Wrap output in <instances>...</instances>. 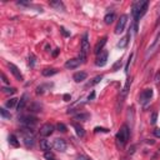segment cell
<instances>
[{
  "label": "cell",
  "mask_w": 160,
  "mask_h": 160,
  "mask_svg": "<svg viewBox=\"0 0 160 160\" xmlns=\"http://www.w3.org/2000/svg\"><path fill=\"white\" fill-rule=\"evenodd\" d=\"M89 50H90V44H89L88 34H84V36L81 39V48H80V55H79V59L81 60V63H85L86 61Z\"/></svg>",
  "instance_id": "3957f363"
},
{
  "label": "cell",
  "mask_w": 160,
  "mask_h": 160,
  "mask_svg": "<svg viewBox=\"0 0 160 160\" xmlns=\"http://www.w3.org/2000/svg\"><path fill=\"white\" fill-rule=\"evenodd\" d=\"M49 5L55 8L56 10H65V6H64V3L60 1V0H54V1H50Z\"/></svg>",
  "instance_id": "d6986e66"
},
{
  "label": "cell",
  "mask_w": 160,
  "mask_h": 160,
  "mask_svg": "<svg viewBox=\"0 0 160 160\" xmlns=\"http://www.w3.org/2000/svg\"><path fill=\"white\" fill-rule=\"evenodd\" d=\"M21 135H23V141L26 148H33L35 144V138L33 135V129L24 128L21 130Z\"/></svg>",
  "instance_id": "277c9868"
},
{
  "label": "cell",
  "mask_w": 160,
  "mask_h": 160,
  "mask_svg": "<svg viewBox=\"0 0 160 160\" xmlns=\"http://www.w3.org/2000/svg\"><path fill=\"white\" fill-rule=\"evenodd\" d=\"M129 138H130V129H129L128 125H123L121 128H120V130L118 131V134H116V143H118V145L119 146H124L128 143Z\"/></svg>",
  "instance_id": "7a4b0ae2"
},
{
  "label": "cell",
  "mask_w": 160,
  "mask_h": 160,
  "mask_svg": "<svg viewBox=\"0 0 160 160\" xmlns=\"http://www.w3.org/2000/svg\"><path fill=\"white\" fill-rule=\"evenodd\" d=\"M106 40H108V38L104 36V38H101V39H100V41H98V44H96L95 48H94V53H95L96 55H99L100 53L103 51V49H104L105 44H106Z\"/></svg>",
  "instance_id": "4fadbf2b"
},
{
  "label": "cell",
  "mask_w": 160,
  "mask_h": 160,
  "mask_svg": "<svg viewBox=\"0 0 160 160\" xmlns=\"http://www.w3.org/2000/svg\"><path fill=\"white\" fill-rule=\"evenodd\" d=\"M50 160H55V159H50Z\"/></svg>",
  "instance_id": "bcb514c9"
},
{
  "label": "cell",
  "mask_w": 160,
  "mask_h": 160,
  "mask_svg": "<svg viewBox=\"0 0 160 160\" xmlns=\"http://www.w3.org/2000/svg\"><path fill=\"white\" fill-rule=\"evenodd\" d=\"M50 148H51V145L46 139H40V149H41L44 153L50 152Z\"/></svg>",
  "instance_id": "ac0fdd59"
},
{
  "label": "cell",
  "mask_w": 160,
  "mask_h": 160,
  "mask_svg": "<svg viewBox=\"0 0 160 160\" xmlns=\"http://www.w3.org/2000/svg\"><path fill=\"white\" fill-rule=\"evenodd\" d=\"M29 65H30V68H34V65H35V55L34 54L29 55Z\"/></svg>",
  "instance_id": "1f68e13d"
},
{
  "label": "cell",
  "mask_w": 160,
  "mask_h": 160,
  "mask_svg": "<svg viewBox=\"0 0 160 160\" xmlns=\"http://www.w3.org/2000/svg\"><path fill=\"white\" fill-rule=\"evenodd\" d=\"M80 64H81V60L78 58V59H70V60H68L64 66H65L66 69H76Z\"/></svg>",
  "instance_id": "5bb4252c"
},
{
  "label": "cell",
  "mask_w": 160,
  "mask_h": 160,
  "mask_svg": "<svg viewBox=\"0 0 160 160\" xmlns=\"http://www.w3.org/2000/svg\"><path fill=\"white\" fill-rule=\"evenodd\" d=\"M121 65H123V61H121V60H118L116 63L113 65V72H118V70L121 68Z\"/></svg>",
  "instance_id": "4dcf8cb0"
},
{
  "label": "cell",
  "mask_w": 160,
  "mask_h": 160,
  "mask_svg": "<svg viewBox=\"0 0 160 160\" xmlns=\"http://www.w3.org/2000/svg\"><path fill=\"white\" fill-rule=\"evenodd\" d=\"M156 119H158V114H156V113H153V114H152V124L156 123Z\"/></svg>",
  "instance_id": "e575fe53"
},
{
  "label": "cell",
  "mask_w": 160,
  "mask_h": 160,
  "mask_svg": "<svg viewBox=\"0 0 160 160\" xmlns=\"http://www.w3.org/2000/svg\"><path fill=\"white\" fill-rule=\"evenodd\" d=\"M90 118V114L88 113H80V114H76L74 116V120H79V121H86Z\"/></svg>",
  "instance_id": "44dd1931"
},
{
  "label": "cell",
  "mask_w": 160,
  "mask_h": 160,
  "mask_svg": "<svg viewBox=\"0 0 160 160\" xmlns=\"http://www.w3.org/2000/svg\"><path fill=\"white\" fill-rule=\"evenodd\" d=\"M94 96H95V93H94V91H91V94L88 96V100H93V99H94Z\"/></svg>",
  "instance_id": "b9f144b4"
},
{
  "label": "cell",
  "mask_w": 160,
  "mask_h": 160,
  "mask_svg": "<svg viewBox=\"0 0 160 160\" xmlns=\"http://www.w3.org/2000/svg\"><path fill=\"white\" fill-rule=\"evenodd\" d=\"M131 58H133V54H130V55H129L128 63H126V65H125V73H126V74L129 73V66H130V61H131Z\"/></svg>",
  "instance_id": "d6a6232c"
},
{
  "label": "cell",
  "mask_w": 160,
  "mask_h": 160,
  "mask_svg": "<svg viewBox=\"0 0 160 160\" xmlns=\"http://www.w3.org/2000/svg\"><path fill=\"white\" fill-rule=\"evenodd\" d=\"M108 56H109V53L106 51V50H103L100 53L99 55H98L96 58V60H95V64L96 66H105L106 65V61H108Z\"/></svg>",
  "instance_id": "30bf717a"
},
{
  "label": "cell",
  "mask_w": 160,
  "mask_h": 160,
  "mask_svg": "<svg viewBox=\"0 0 160 160\" xmlns=\"http://www.w3.org/2000/svg\"><path fill=\"white\" fill-rule=\"evenodd\" d=\"M95 133H98V131H103V133H109V129H106V128H99V126H96L95 129Z\"/></svg>",
  "instance_id": "836d02e7"
},
{
  "label": "cell",
  "mask_w": 160,
  "mask_h": 160,
  "mask_svg": "<svg viewBox=\"0 0 160 160\" xmlns=\"http://www.w3.org/2000/svg\"><path fill=\"white\" fill-rule=\"evenodd\" d=\"M9 143H10V145L14 146V148H18V146L20 145V143H19V141H18V138H16L14 134L9 135Z\"/></svg>",
  "instance_id": "d4e9b609"
},
{
  "label": "cell",
  "mask_w": 160,
  "mask_h": 160,
  "mask_svg": "<svg viewBox=\"0 0 160 160\" xmlns=\"http://www.w3.org/2000/svg\"><path fill=\"white\" fill-rule=\"evenodd\" d=\"M88 160H91V159H89V158H88Z\"/></svg>",
  "instance_id": "f6af8a7d"
},
{
  "label": "cell",
  "mask_w": 160,
  "mask_h": 160,
  "mask_svg": "<svg viewBox=\"0 0 160 160\" xmlns=\"http://www.w3.org/2000/svg\"><path fill=\"white\" fill-rule=\"evenodd\" d=\"M0 114H1V118L3 119H10L11 118L10 113H8V110L5 108H0Z\"/></svg>",
  "instance_id": "f1b7e54d"
},
{
  "label": "cell",
  "mask_w": 160,
  "mask_h": 160,
  "mask_svg": "<svg viewBox=\"0 0 160 160\" xmlns=\"http://www.w3.org/2000/svg\"><path fill=\"white\" fill-rule=\"evenodd\" d=\"M153 94H154V93H153V89L152 88L144 89V90L140 93V95H139V103L141 105L149 104L150 100H152V98H153Z\"/></svg>",
  "instance_id": "8992f818"
},
{
  "label": "cell",
  "mask_w": 160,
  "mask_h": 160,
  "mask_svg": "<svg viewBox=\"0 0 160 160\" xmlns=\"http://www.w3.org/2000/svg\"><path fill=\"white\" fill-rule=\"evenodd\" d=\"M18 103H19V99H16V98H11V99H9L5 103V106L10 109V108H14L15 105H18Z\"/></svg>",
  "instance_id": "603a6c76"
},
{
  "label": "cell",
  "mask_w": 160,
  "mask_h": 160,
  "mask_svg": "<svg viewBox=\"0 0 160 160\" xmlns=\"http://www.w3.org/2000/svg\"><path fill=\"white\" fill-rule=\"evenodd\" d=\"M78 160H88V158H85L84 155H80V156L78 158Z\"/></svg>",
  "instance_id": "ee69618b"
},
{
  "label": "cell",
  "mask_w": 160,
  "mask_h": 160,
  "mask_svg": "<svg viewBox=\"0 0 160 160\" xmlns=\"http://www.w3.org/2000/svg\"><path fill=\"white\" fill-rule=\"evenodd\" d=\"M58 73H59V70H58V69H55V68H50V69H44L43 70V75H44V76H53V75H55V74H58Z\"/></svg>",
  "instance_id": "ffe728a7"
},
{
  "label": "cell",
  "mask_w": 160,
  "mask_h": 160,
  "mask_svg": "<svg viewBox=\"0 0 160 160\" xmlns=\"http://www.w3.org/2000/svg\"><path fill=\"white\" fill-rule=\"evenodd\" d=\"M154 135L156 138H160V129H155L154 130Z\"/></svg>",
  "instance_id": "60d3db41"
},
{
  "label": "cell",
  "mask_w": 160,
  "mask_h": 160,
  "mask_svg": "<svg viewBox=\"0 0 160 160\" xmlns=\"http://www.w3.org/2000/svg\"><path fill=\"white\" fill-rule=\"evenodd\" d=\"M131 81H133V79L131 78H129L128 80H126V83H125V85H124V88H123V90H121V93H120V98H119V103H118V105H116V108L119 109L120 106H121V104H123V101H124V99L126 98V95H128V93H129V89H130V85H131Z\"/></svg>",
  "instance_id": "52a82bcc"
},
{
  "label": "cell",
  "mask_w": 160,
  "mask_h": 160,
  "mask_svg": "<svg viewBox=\"0 0 160 160\" xmlns=\"http://www.w3.org/2000/svg\"><path fill=\"white\" fill-rule=\"evenodd\" d=\"M59 53H60V49H55V50L53 51V56H54V58H56L58 55H59Z\"/></svg>",
  "instance_id": "ab89813d"
},
{
  "label": "cell",
  "mask_w": 160,
  "mask_h": 160,
  "mask_svg": "<svg viewBox=\"0 0 160 160\" xmlns=\"http://www.w3.org/2000/svg\"><path fill=\"white\" fill-rule=\"evenodd\" d=\"M54 130H55V126L53 125V124H50V123L44 124V125L40 128V135L44 136V138L50 136L53 133H54Z\"/></svg>",
  "instance_id": "ba28073f"
},
{
  "label": "cell",
  "mask_w": 160,
  "mask_h": 160,
  "mask_svg": "<svg viewBox=\"0 0 160 160\" xmlns=\"http://www.w3.org/2000/svg\"><path fill=\"white\" fill-rule=\"evenodd\" d=\"M8 66H9V69H10L11 74L15 76V79H16V80H19V81H23L24 78H23V75H21L20 70L18 69V66H15L14 64H11V63H9V64H8Z\"/></svg>",
  "instance_id": "7c38bea8"
},
{
  "label": "cell",
  "mask_w": 160,
  "mask_h": 160,
  "mask_svg": "<svg viewBox=\"0 0 160 160\" xmlns=\"http://www.w3.org/2000/svg\"><path fill=\"white\" fill-rule=\"evenodd\" d=\"M154 80H155V83H156V84H159V83H160V70H159V72H158L156 74H155V78H154Z\"/></svg>",
  "instance_id": "d590c367"
},
{
  "label": "cell",
  "mask_w": 160,
  "mask_h": 160,
  "mask_svg": "<svg viewBox=\"0 0 160 160\" xmlns=\"http://www.w3.org/2000/svg\"><path fill=\"white\" fill-rule=\"evenodd\" d=\"M88 78V74L86 73H84V72H79V73H75L73 75V79H74V81H76V83H80V81H84Z\"/></svg>",
  "instance_id": "2e32d148"
},
{
  "label": "cell",
  "mask_w": 160,
  "mask_h": 160,
  "mask_svg": "<svg viewBox=\"0 0 160 160\" xmlns=\"http://www.w3.org/2000/svg\"><path fill=\"white\" fill-rule=\"evenodd\" d=\"M149 6V1H135L133 4L131 8V13L133 16H134V32L138 33V23H139L140 18H143L145 15L146 10H148Z\"/></svg>",
  "instance_id": "6da1fadb"
},
{
  "label": "cell",
  "mask_w": 160,
  "mask_h": 160,
  "mask_svg": "<svg viewBox=\"0 0 160 160\" xmlns=\"http://www.w3.org/2000/svg\"><path fill=\"white\" fill-rule=\"evenodd\" d=\"M44 155H45V158L48 160H50V159H54V156H53V154L50 152H46V153H44Z\"/></svg>",
  "instance_id": "8d00e7d4"
},
{
  "label": "cell",
  "mask_w": 160,
  "mask_h": 160,
  "mask_svg": "<svg viewBox=\"0 0 160 160\" xmlns=\"http://www.w3.org/2000/svg\"><path fill=\"white\" fill-rule=\"evenodd\" d=\"M60 32L63 33V34L65 35V36H70V33L66 32V29H65V28H60Z\"/></svg>",
  "instance_id": "74e56055"
},
{
  "label": "cell",
  "mask_w": 160,
  "mask_h": 160,
  "mask_svg": "<svg viewBox=\"0 0 160 160\" xmlns=\"http://www.w3.org/2000/svg\"><path fill=\"white\" fill-rule=\"evenodd\" d=\"M70 99H72V96H70L69 94H65V95H64V100H65V101H69Z\"/></svg>",
  "instance_id": "7bdbcfd3"
},
{
  "label": "cell",
  "mask_w": 160,
  "mask_h": 160,
  "mask_svg": "<svg viewBox=\"0 0 160 160\" xmlns=\"http://www.w3.org/2000/svg\"><path fill=\"white\" fill-rule=\"evenodd\" d=\"M1 90H3L4 94H10V95H13V94H15V93H16V89L15 88H6V86H4V88H1Z\"/></svg>",
  "instance_id": "4316f807"
},
{
  "label": "cell",
  "mask_w": 160,
  "mask_h": 160,
  "mask_svg": "<svg viewBox=\"0 0 160 160\" xmlns=\"http://www.w3.org/2000/svg\"><path fill=\"white\" fill-rule=\"evenodd\" d=\"M26 103H28V94H24V95L19 99V103H18V105H16V110H18V112L23 110V109L25 108Z\"/></svg>",
  "instance_id": "9a60e30c"
},
{
  "label": "cell",
  "mask_w": 160,
  "mask_h": 160,
  "mask_svg": "<svg viewBox=\"0 0 160 160\" xmlns=\"http://www.w3.org/2000/svg\"><path fill=\"white\" fill-rule=\"evenodd\" d=\"M126 21H128V15H126V14H123L119 18V20H118L116 28H115V33H116V34L123 33V32H124V29H125Z\"/></svg>",
  "instance_id": "9c48e42d"
},
{
  "label": "cell",
  "mask_w": 160,
  "mask_h": 160,
  "mask_svg": "<svg viewBox=\"0 0 160 160\" xmlns=\"http://www.w3.org/2000/svg\"><path fill=\"white\" fill-rule=\"evenodd\" d=\"M129 38H130V32L128 33L126 36H124L121 40H120L119 44H118V46H119V48H125V46L128 45V43H129Z\"/></svg>",
  "instance_id": "cb8c5ba5"
},
{
  "label": "cell",
  "mask_w": 160,
  "mask_h": 160,
  "mask_svg": "<svg viewBox=\"0 0 160 160\" xmlns=\"http://www.w3.org/2000/svg\"><path fill=\"white\" fill-rule=\"evenodd\" d=\"M56 129H58L59 131H61V133H65L66 130H68V129H66V126L64 125L63 123H58V124H56Z\"/></svg>",
  "instance_id": "f546056e"
},
{
  "label": "cell",
  "mask_w": 160,
  "mask_h": 160,
  "mask_svg": "<svg viewBox=\"0 0 160 160\" xmlns=\"http://www.w3.org/2000/svg\"><path fill=\"white\" fill-rule=\"evenodd\" d=\"M53 146H54V149L58 150V152L60 153H64L66 150V143L64 139H60V138H58V139L54 140V144H53Z\"/></svg>",
  "instance_id": "8fae6325"
},
{
  "label": "cell",
  "mask_w": 160,
  "mask_h": 160,
  "mask_svg": "<svg viewBox=\"0 0 160 160\" xmlns=\"http://www.w3.org/2000/svg\"><path fill=\"white\" fill-rule=\"evenodd\" d=\"M19 123H20L24 128L33 129V128L38 124V118L33 116V115H24V116H20V118H19Z\"/></svg>",
  "instance_id": "5b68a950"
},
{
  "label": "cell",
  "mask_w": 160,
  "mask_h": 160,
  "mask_svg": "<svg viewBox=\"0 0 160 160\" xmlns=\"http://www.w3.org/2000/svg\"><path fill=\"white\" fill-rule=\"evenodd\" d=\"M29 110L30 112H40V110H41V105L36 104V103H33V104H30Z\"/></svg>",
  "instance_id": "83f0119b"
},
{
  "label": "cell",
  "mask_w": 160,
  "mask_h": 160,
  "mask_svg": "<svg viewBox=\"0 0 160 160\" xmlns=\"http://www.w3.org/2000/svg\"><path fill=\"white\" fill-rule=\"evenodd\" d=\"M1 79H3V81L5 83V84H10V81H9V80L6 79V76H5V74H4V73L1 74Z\"/></svg>",
  "instance_id": "f35d334b"
},
{
  "label": "cell",
  "mask_w": 160,
  "mask_h": 160,
  "mask_svg": "<svg viewBox=\"0 0 160 160\" xmlns=\"http://www.w3.org/2000/svg\"><path fill=\"white\" fill-rule=\"evenodd\" d=\"M114 20H115V14L114 13H108L105 16H104V21H105V24H112L114 23Z\"/></svg>",
  "instance_id": "7402d4cb"
},
{
  "label": "cell",
  "mask_w": 160,
  "mask_h": 160,
  "mask_svg": "<svg viewBox=\"0 0 160 160\" xmlns=\"http://www.w3.org/2000/svg\"><path fill=\"white\" fill-rule=\"evenodd\" d=\"M101 80H103V76L101 75H98V76H95L94 79L91 80V81H89L88 84H86V86L89 88V86H94V85H96V84H99Z\"/></svg>",
  "instance_id": "484cf974"
},
{
  "label": "cell",
  "mask_w": 160,
  "mask_h": 160,
  "mask_svg": "<svg viewBox=\"0 0 160 160\" xmlns=\"http://www.w3.org/2000/svg\"><path fill=\"white\" fill-rule=\"evenodd\" d=\"M73 126H74L75 131H76V135H78L79 138H84V136H85V130H84V128L80 125V124L73 123Z\"/></svg>",
  "instance_id": "e0dca14e"
}]
</instances>
